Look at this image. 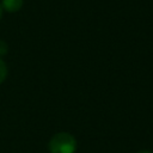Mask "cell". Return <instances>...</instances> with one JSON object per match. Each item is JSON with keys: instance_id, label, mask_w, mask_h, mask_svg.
Returning a JSON list of instances; mask_svg holds the SVG:
<instances>
[{"instance_id": "5", "label": "cell", "mask_w": 153, "mask_h": 153, "mask_svg": "<svg viewBox=\"0 0 153 153\" xmlns=\"http://www.w3.org/2000/svg\"><path fill=\"white\" fill-rule=\"evenodd\" d=\"M137 153H153V152H151V151H147V149H143V151H139Z\"/></svg>"}, {"instance_id": "3", "label": "cell", "mask_w": 153, "mask_h": 153, "mask_svg": "<svg viewBox=\"0 0 153 153\" xmlns=\"http://www.w3.org/2000/svg\"><path fill=\"white\" fill-rule=\"evenodd\" d=\"M6 76H7V66L0 59V84L6 79Z\"/></svg>"}, {"instance_id": "6", "label": "cell", "mask_w": 153, "mask_h": 153, "mask_svg": "<svg viewBox=\"0 0 153 153\" xmlns=\"http://www.w3.org/2000/svg\"><path fill=\"white\" fill-rule=\"evenodd\" d=\"M1 14H2V10H1V6H0V18H1Z\"/></svg>"}, {"instance_id": "1", "label": "cell", "mask_w": 153, "mask_h": 153, "mask_svg": "<svg viewBox=\"0 0 153 153\" xmlns=\"http://www.w3.org/2000/svg\"><path fill=\"white\" fill-rule=\"evenodd\" d=\"M48 147L50 153H74L76 149V141L69 133L61 131L50 139Z\"/></svg>"}, {"instance_id": "2", "label": "cell", "mask_w": 153, "mask_h": 153, "mask_svg": "<svg viewBox=\"0 0 153 153\" xmlns=\"http://www.w3.org/2000/svg\"><path fill=\"white\" fill-rule=\"evenodd\" d=\"M24 0H2V7L7 12H17L22 8Z\"/></svg>"}, {"instance_id": "4", "label": "cell", "mask_w": 153, "mask_h": 153, "mask_svg": "<svg viewBox=\"0 0 153 153\" xmlns=\"http://www.w3.org/2000/svg\"><path fill=\"white\" fill-rule=\"evenodd\" d=\"M6 53H7V44H6L5 41L0 39V56L5 55Z\"/></svg>"}]
</instances>
